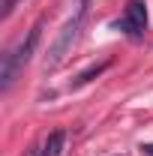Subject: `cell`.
<instances>
[{
  "label": "cell",
  "mask_w": 153,
  "mask_h": 156,
  "mask_svg": "<svg viewBox=\"0 0 153 156\" xmlns=\"http://www.w3.org/2000/svg\"><path fill=\"white\" fill-rule=\"evenodd\" d=\"M42 24H45V21L39 18L36 24L30 27L27 39L21 42L18 48H12L9 54H3V66H0V90H9V87H12V81H15V75H18V69H21L30 57H33L36 42H39V36H42Z\"/></svg>",
  "instance_id": "cell-1"
},
{
  "label": "cell",
  "mask_w": 153,
  "mask_h": 156,
  "mask_svg": "<svg viewBox=\"0 0 153 156\" xmlns=\"http://www.w3.org/2000/svg\"><path fill=\"white\" fill-rule=\"evenodd\" d=\"M81 15H84V12H78L75 18H69L66 24H63V27H60L57 39L51 42V48H48V54H45V72L57 69L60 63H63L66 51L72 48V42H75V36H78V27H81Z\"/></svg>",
  "instance_id": "cell-2"
},
{
  "label": "cell",
  "mask_w": 153,
  "mask_h": 156,
  "mask_svg": "<svg viewBox=\"0 0 153 156\" xmlns=\"http://www.w3.org/2000/svg\"><path fill=\"white\" fill-rule=\"evenodd\" d=\"M117 27L129 39H141L144 36V30H147V6H144V0H129V6L123 9Z\"/></svg>",
  "instance_id": "cell-3"
},
{
  "label": "cell",
  "mask_w": 153,
  "mask_h": 156,
  "mask_svg": "<svg viewBox=\"0 0 153 156\" xmlns=\"http://www.w3.org/2000/svg\"><path fill=\"white\" fill-rule=\"evenodd\" d=\"M63 144H66V132L63 129L51 132V135L45 138V144H42V156H60L63 153Z\"/></svg>",
  "instance_id": "cell-4"
},
{
  "label": "cell",
  "mask_w": 153,
  "mask_h": 156,
  "mask_svg": "<svg viewBox=\"0 0 153 156\" xmlns=\"http://www.w3.org/2000/svg\"><path fill=\"white\" fill-rule=\"evenodd\" d=\"M108 69V60H102V63H93V66H87L84 72H78L72 81H69V87H81V84H87V81H93L96 75H102Z\"/></svg>",
  "instance_id": "cell-5"
},
{
  "label": "cell",
  "mask_w": 153,
  "mask_h": 156,
  "mask_svg": "<svg viewBox=\"0 0 153 156\" xmlns=\"http://www.w3.org/2000/svg\"><path fill=\"white\" fill-rule=\"evenodd\" d=\"M18 3H21V0H0V18H9V15L15 12Z\"/></svg>",
  "instance_id": "cell-6"
},
{
  "label": "cell",
  "mask_w": 153,
  "mask_h": 156,
  "mask_svg": "<svg viewBox=\"0 0 153 156\" xmlns=\"http://www.w3.org/2000/svg\"><path fill=\"white\" fill-rule=\"evenodd\" d=\"M141 150H144L147 156H153V144H141Z\"/></svg>",
  "instance_id": "cell-7"
},
{
  "label": "cell",
  "mask_w": 153,
  "mask_h": 156,
  "mask_svg": "<svg viewBox=\"0 0 153 156\" xmlns=\"http://www.w3.org/2000/svg\"><path fill=\"white\" fill-rule=\"evenodd\" d=\"M84 9H87V0H81V12H84Z\"/></svg>",
  "instance_id": "cell-8"
}]
</instances>
